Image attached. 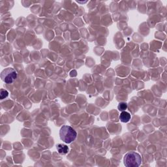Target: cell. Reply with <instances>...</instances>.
<instances>
[{
	"mask_svg": "<svg viewBox=\"0 0 167 167\" xmlns=\"http://www.w3.org/2000/svg\"><path fill=\"white\" fill-rule=\"evenodd\" d=\"M8 95V92L7 91V90L4 89H1V92H0V99H1V100L7 97Z\"/></svg>",
	"mask_w": 167,
	"mask_h": 167,
	"instance_id": "52a82bcc",
	"label": "cell"
},
{
	"mask_svg": "<svg viewBox=\"0 0 167 167\" xmlns=\"http://www.w3.org/2000/svg\"><path fill=\"white\" fill-rule=\"evenodd\" d=\"M120 120L123 123H127L129 121V120H131V116L130 114V113L126 111L121 112V113L120 115Z\"/></svg>",
	"mask_w": 167,
	"mask_h": 167,
	"instance_id": "277c9868",
	"label": "cell"
},
{
	"mask_svg": "<svg viewBox=\"0 0 167 167\" xmlns=\"http://www.w3.org/2000/svg\"><path fill=\"white\" fill-rule=\"evenodd\" d=\"M77 133L75 130L69 125H63L59 131V137L61 140L66 144L73 142L76 138Z\"/></svg>",
	"mask_w": 167,
	"mask_h": 167,
	"instance_id": "6da1fadb",
	"label": "cell"
},
{
	"mask_svg": "<svg viewBox=\"0 0 167 167\" xmlns=\"http://www.w3.org/2000/svg\"><path fill=\"white\" fill-rule=\"evenodd\" d=\"M18 73L16 70L11 67L4 69L1 73V78L3 82L6 84L13 83L17 78Z\"/></svg>",
	"mask_w": 167,
	"mask_h": 167,
	"instance_id": "3957f363",
	"label": "cell"
},
{
	"mask_svg": "<svg viewBox=\"0 0 167 167\" xmlns=\"http://www.w3.org/2000/svg\"><path fill=\"white\" fill-rule=\"evenodd\" d=\"M57 149L59 152V154H66L69 152V148L66 145H64V144H59L57 146Z\"/></svg>",
	"mask_w": 167,
	"mask_h": 167,
	"instance_id": "5b68a950",
	"label": "cell"
},
{
	"mask_svg": "<svg viewBox=\"0 0 167 167\" xmlns=\"http://www.w3.org/2000/svg\"><path fill=\"white\" fill-rule=\"evenodd\" d=\"M123 162L127 167H138L142 163V157L138 153L131 151L124 156Z\"/></svg>",
	"mask_w": 167,
	"mask_h": 167,
	"instance_id": "7a4b0ae2",
	"label": "cell"
},
{
	"mask_svg": "<svg viewBox=\"0 0 167 167\" xmlns=\"http://www.w3.org/2000/svg\"><path fill=\"white\" fill-rule=\"evenodd\" d=\"M118 109L121 112L125 111L127 109V104L126 103H123V102H122V103H120L118 104Z\"/></svg>",
	"mask_w": 167,
	"mask_h": 167,
	"instance_id": "8992f818",
	"label": "cell"
}]
</instances>
